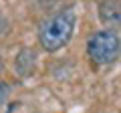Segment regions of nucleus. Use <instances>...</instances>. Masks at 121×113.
I'll list each match as a JSON object with an SVG mask.
<instances>
[{
    "mask_svg": "<svg viewBox=\"0 0 121 113\" xmlns=\"http://www.w3.org/2000/svg\"><path fill=\"white\" fill-rule=\"evenodd\" d=\"M87 55L97 65H111L121 55V39L113 28H105L87 40Z\"/></svg>",
    "mask_w": 121,
    "mask_h": 113,
    "instance_id": "nucleus-2",
    "label": "nucleus"
},
{
    "mask_svg": "<svg viewBox=\"0 0 121 113\" xmlns=\"http://www.w3.org/2000/svg\"><path fill=\"white\" fill-rule=\"evenodd\" d=\"M0 71H2V56H0Z\"/></svg>",
    "mask_w": 121,
    "mask_h": 113,
    "instance_id": "nucleus-7",
    "label": "nucleus"
},
{
    "mask_svg": "<svg viewBox=\"0 0 121 113\" xmlns=\"http://www.w3.org/2000/svg\"><path fill=\"white\" fill-rule=\"evenodd\" d=\"M8 91H10L8 85H6V83H0V105L6 101V97H8Z\"/></svg>",
    "mask_w": 121,
    "mask_h": 113,
    "instance_id": "nucleus-5",
    "label": "nucleus"
},
{
    "mask_svg": "<svg viewBox=\"0 0 121 113\" xmlns=\"http://www.w3.org/2000/svg\"><path fill=\"white\" fill-rule=\"evenodd\" d=\"M75 22H77L75 12L69 8L59 10L56 14L48 16L39 28V43L43 44V48L48 52H55L59 48H63L73 36Z\"/></svg>",
    "mask_w": 121,
    "mask_h": 113,
    "instance_id": "nucleus-1",
    "label": "nucleus"
},
{
    "mask_svg": "<svg viewBox=\"0 0 121 113\" xmlns=\"http://www.w3.org/2000/svg\"><path fill=\"white\" fill-rule=\"evenodd\" d=\"M35 59H36V55L30 51V48H22V51L18 52L16 61H14V67H16V71L22 77H26V75L32 73V69H35Z\"/></svg>",
    "mask_w": 121,
    "mask_h": 113,
    "instance_id": "nucleus-4",
    "label": "nucleus"
},
{
    "mask_svg": "<svg viewBox=\"0 0 121 113\" xmlns=\"http://www.w3.org/2000/svg\"><path fill=\"white\" fill-rule=\"evenodd\" d=\"M6 28H8V22H6V18H4V14L0 12V35H2V32H4Z\"/></svg>",
    "mask_w": 121,
    "mask_h": 113,
    "instance_id": "nucleus-6",
    "label": "nucleus"
},
{
    "mask_svg": "<svg viewBox=\"0 0 121 113\" xmlns=\"http://www.w3.org/2000/svg\"><path fill=\"white\" fill-rule=\"evenodd\" d=\"M99 18L105 26L121 24V0H103L99 4Z\"/></svg>",
    "mask_w": 121,
    "mask_h": 113,
    "instance_id": "nucleus-3",
    "label": "nucleus"
}]
</instances>
